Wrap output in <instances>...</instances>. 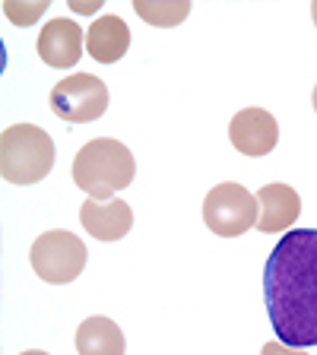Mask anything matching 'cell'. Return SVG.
Wrapping results in <instances>:
<instances>
[{
  "instance_id": "1",
  "label": "cell",
  "mask_w": 317,
  "mask_h": 355,
  "mask_svg": "<svg viewBox=\"0 0 317 355\" xmlns=\"http://www.w3.org/2000/svg\"><path fill=\"white\" fill-rule=\"evenodd\" d=\"M264 302L280 343L317 346V229L280 238L264 266Z\"/></svg>"
},
{
  "instance_id": "2",
  "label": "cell",
  "mask_w": 317,
  "mask_h": 355,
  "mask_svg": "<svg viewBox=\"0 0 317 355\" xmlns=\"http://www.w3.org/2000/svg\"><path fill=\"white\" fill-rule=\"evenodd\" d=\"M133 175H137V162L130 149L111 137L86 143L74 159L76 187H83L92 200H114V193L124 191Z\"/></svg>"
},
{
  "instance_id": "3",
  "label": "cell",
  "mask_w": 317,
  "mask_h": 355,
  "mask_svg": "<svg viewBox=\"0 0 317 355\" xmlns=\"http://www.w3.org/2000/svg\"><path fill=\"white\" fill-rule=\"evenodd\" d=\"M54 165V140L35 124H13L0 137V171L10 184H35Z\"/></svg>"
},
{
  "instance_id": "4",
  "label": "cell",
  "mask_w": 317,
  "mask_h": 355,
  "mask_svg": "<svg viewBox=\"0 0 317 355\" xmlns=\"http://www.w3.org/2000/svg\"><path fill=\"white\" fill-rule=\"evenodd\" d=\"M86 244L74 235V232H64V229H54V232H44L32 241V270H35L38 279L51 282V286H67L74 282L76 276L83 273L86 266Z\"/></svg>"
},
{
  "instance_id": "5",
  "label": "cell",
  "mask_w": 317,
  "mask_h": 355,
  "mask_svg": "<svg viewBox=\"0 0 317 355\" xmlns=\"http://www.w3.org/2000/svg\"><path fill=\"white\" fill-rule=\"evenodd\" d=\"M260 219L257 193L241 184H216L203 200V222L219 238H238Z\"/></svg>"
},
{
  "instance_id": "6",
  "label": "cell",
  "mask_w": 317,
  "mask_h": 355,
  "mask_svg": "<svg viewBox=\"0 0 317 355\" xmlns=\"http://www.w3.org/2000/svg\"><path fill=\"white\" fill-rule=\"evenodd\" d=\"M108 108V86L92 73H70L54 83L51 111L70 124H89Z\"/></svg>"
},
{
  "instance_id": "7",
  "label": "cell",
  "mask_w": 317,
  "mask_h": 355,
  "mask_svg": "<svg viewBox=\"0 0 317 355\" xmlns=\"http://www.w3.org/2000/svg\"><path fill=\"white\" fill-rule=\"evenodd\" d=\"M229 140L241 155H266L273 153L276 140H280V124L270 111L264 108H244L238 111L229 124Z\"/></svg>"
},
{
  "instance_id": "8",
  "label": "cell",
  "mask_w": 317,
  "mask_h": 355,
  "mask_svg": "<svg viewBox=\"0 0 317 355\" xmlns=\"http://www.w3.org/2000/svg\"><path fill=\"white\" fill-rule=\"evenodd\" d=\"M83 44H86V35L74 19H51L38 32V58L48 67L67 70L83 58Z\"/></svg>"
},
{
  "instance_id": "9",
  "label": "cell",
  "mask_w": 317,
  "mask_h": 355,
  "mask_svg": "<svg viewBox=\"0 0 317 355\" xmlns=\"http://www.w3.org/2000/svg\"><path fill=\"white\" fill-rule=\"evenodd\" d=\"M80 222L83 229L98 241H121L133 225V209L124 200H92L80 207Z\"/></svg>"
},
{
  "instance_id": "10",
  "label": "cell",
  "mask_w": 317,
  "mask_h": 355,
  "mask_svg": "<svg viewBox=\"0 0 317 355\" xmlns=\"http://www.w3.org/2000/svg\"><path fill=\"white\" fill-rule=\"evenodd\" d=\"M257 203H260V219H257V232H289L292 222L302 213V197L298 191H292L289 184H264L257 191Z\"/></svg>"
},
{
  "instance_id": "11",
  "label": "cell",
  "mask_w": 317,
  "mask_h": 355,
  "mask_svg": "<svg viewBox=\"0 0 317 355\" xmlns=\"http://www.w3.org/2000/svg\"><path fill=\"white\" fill-rule=\"evenodd\" d=\"M130 48V26L121 16H98L86 29V51L98 64H114Z\"/></svg>"
},
{
  "instance_id": "12",
  "label": "cell",
  "mask_w": 317,
  "mask_h": 355,
  "mask_svg": "<svg viewBox=\"0 0 317 355\" xmlns=\"http://www.w3.org/2000/svg\"><path fill=\"white\" fill-rule=\"evenodd\" d=\"M80 355H124V333L108 318H89L76 330Z\"/></svg>"
},
{
  "instance_id": "13",
  "label": "cell",
  "mask_w": 317,
  "mask_h": 355,
  "mask_svg": "<svg viewBox=\"0 0 317 355\" xmlns=\"http://www.w3.org/2000/svg\"><path fill=\"white\" fill-rule=\"evenodd\" d=\"M133 10H137V16H140L143 22H149V26L169 29V26H178V22L187 19L191 3H185V0H175V3H169V0H137Z\"/></svg>"
},
{
  "instance_id": "14",
  "label": "cell",
  "mask_w": 317,
  "mask_h": 355,
  "mask_svg": "<svg viewBox=\"0 0 317 355\" xmlns=\"http://www.w3.org/2000/svg\"><path fill=\"white\" fill-rule=\"evenodd\" d=\"M44 10H48V3H42V0H35V3H16V0H7V3H3L7 19L16 22V26H32Z\"/></svg>"
},
{
  "instance_id": "15",
  "label": "cell",
  "mask_w": 317,
  "mask_h": 355,
  "mask_svg": "<svg viewBox=\"0 0 317 355\" xmlns=\"http://www.w3.org/2000/svg\"><path fill=\"white\" fill-rule=\"evenodd\" d=\"M260 355H308L305 349H295V346H286V343H266L260 349Z\"/></svg>"
},
{
  "instance_id": "16",
  "label": "cell",
  "mask_w": 317,
  "mask_h": 355,
  "mask_svg": "<svg viewBox=\"0 0 317 355\" xmlns=\"http://www.w3.org/2000/svg\"><path fill=\"white\" fill-rule=\"evenodd\" d=\"M70 10L83 13V16H96L98 10H102V3H98V0H76V3H70Z\"/></svg>"
},
{
  "instance_id": "17",
  "label": "cell",
  "mask_w": 317,
  "mask_h": 355,
  "mask_svg": "<svg viewBox=\"0 0 317 355\" xmlns=\"http://www.w3.org/2000/svg\"><path fill=\"white\" fill-rule=\"evenodd\" d=\"M19 355H48V352H38V349H29V352H19Z\"/></svg>"
},
{
  "instance_id": "18",
  "label": "cell",
  "mask_w": 317,
  "mask_h": 355,
  "mask_svg": "<svg viewBox=\"0 0 317 355\" xmlns=\"http://www.w3.org/2000/svg\"><path fill=\"white\" fill-rule=\"evenodd\" d=\"M311 16H314V26H317V3H311Z\"/></svg>"
},
{
  "instance_id": "19",
  "label": "cell",
  "mask_w": 317,
  "mask_h": 355,
  "mask_svg": "<svg viewBox=\"0 0 317 355\" xmlns=\"http://www.w3.org/2000/svg\"><path fill=\"white\" fill-rule=\"evenodd\" d=\"M311 102H314V111H317V86H314V96H311Z\"/></svg>"
}]
</instances>
